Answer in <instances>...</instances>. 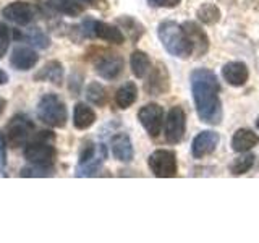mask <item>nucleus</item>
<instances>
[{"label": "nucleus", "instance_id": "nucleus-1", "mask_svg": "<svg viewBox=\"0 0 259 243\" xmlns=\"http://www.w3.org/2000/svg\"><path fill=\"white\" fill-rule=\"evenodd\" d=\"M190 83L194 105H196V112L201 122L209 125H219L222 122L224 110L222 101L219 97L221 85H219L217 75L209 68H196L191 71Z\"/></svg>", "mask_w": 259, "mask_h": 243}, {"label": "nucleus", "instance_id": "nucleus-2", "mask_svg": "<svg viewBox=\"0 0 259 243\" xmlns=\"http://www.w3.org/2000/svg\"><path fill=\"white\" fill-rule=\"evenodd\" d=\"M157 36L165 51L177 59H188L193 55V46L183 24L175 21H162L157 28Z\"/></svg>", "mask_w": 259, "mask_h": 243}, {"label": "nucleus", "instance_id": "nucleus-3", "mask_svg": "<svg viewBox=\"0 0 259 243\" xmlns=\"http://www.w3.org/2000/svg\"><path fill=\"white\" fill-rule=\"evenodd\" d=\"M55 136L51 132H40L34 140L28 141L24 148V157L28 162L40 167H54L57 151L54 148L52 141Z\"/></svg>", "mask_w": 259, "mask_h": 243}, {"label": "nucleus", "instance_id": "nucleus-4", "mask_svg": "<svg viewBox=\"0 0 259 243\" xmlns=\"http://www.w3.org/2000/svg\"><path fill=\"white\" fill-rule=\"evenodd\" d=\"M37 117L49 127L62 128L68 120L67 105L57 94H44L37 104Z\"/></svg>", "mask_w": 259, "mask_h": 243}, {"label": "nucleus", "instance_id": "nucleus-5", "mask_svg": "<svg viewBox=\"0 0 259 243\" xmlns=\"http://www.w3.org/2000/svg\"><path fill=\"white\" fill-rule=\"evenodd\" d=\"M34 124L23 113L12 117L8 122L7 130H5V138L10 143L12 148H20V146H26L29 138L34 135Z\"/></svg>", "mask_w": 259, "mask_h": 243}, {"label": "nucleus", "instance_id": "nucleus-6", "mask_svg": "<svg viewBox=\"0 0 259 243\" xmlns=\"http://www.w3.org/2000/svg\"><path fill=\"white\" fill-rule=\"evenodd\" d=\"M148 166L151 172L159 178H172L178 174L177 154L170 149L154 151L148 159Z\"/></svg>", "mask_w": 259, "mask_h": 243}, {"label": "nucleus", "instance_id": "nucleus-7", "mask_svg": "<svg viewBox=\"0 0 259 243\" xmlns=\"http://www.w3.org/2000/svg\"><path fill=\"white\" fill-rule=\"evenodd\" d=\"M81 31H83L88 37H97L110 44H123V40H125V34L121 32L120 28L112 26V24L104 23V21H97V20H86L83 23V29Z\"/></svg>", "mask_w": 259, "mask_h": 243}, {"label": "nucleus", "instance_id": "nucleus-8", "mask_svg": "<svg viewBox=\"0 0 259 243\" xmlns=\"http://www.w3.org/2000/svg\"><path fill=\"white\" fill-rule=\"evenodd\" d=\"M165 140L170 144H178L186 133V113L180 105H174L168 110L164 125Z\"/></svg>", "mask_w": 259, "mask_h": 243}, {"label": "nucleus", "instance_id": "nucleus-9", "mask_svg": "<svg viewBox=\"0 0 259 243\" xmlns=\"http://www.w3.org/2000/svg\"><path fill=\"white\" fill-rule=\"evenodd\" d=\"M138 120L151 138H157L164 127V109L156 102L146 104L138 112Z\"/></svg>", "mask_w": 259, "mask_h": 243}, {"label": "nucleus", "instance_id": "nucleus-10", "mask_svg": "<svg viewBox=\"0 0 259 243\" xmlns=\"http://www.w3.org/2000/svg\"><path fill=\"white\" fill-rule=\"evenodd\" d=\"M34 15L36 12H34V8H32V5L28 2H23V0L8 4L2 10L4 18L18 24V26H26V24H29L34 20Z\"/></svg>", "mask_w": 259, "mask_h": 243}, {"label": "nucleus", "instance_id": "nucleus-11", "mask_svg": "<svg viewBox=\"0 0 259 243\" xmlns=\"http://www.w3.org/2000/svg\"><path fill=\"white\" fill-rule=\"evenodd\" d=\"M96 71L104 79H117L123 71V59L118 54H104L96 60Z\"/></svg>", "mask_w": 259, "mask_h": 243}, {"label": "nucleus", "instance_id": "nucleus-12", "mask_svg": "<svg viewBox=\"0 0 259 243\" xmlns=\"http://www.w3.org/2000/svg\"><path fill=\"white\" fill-rule=\"evenodd\" d=\"M219 141H221V138H219V133L212 132V130H204V132L198 133L194 136V140L191 143V154L194 159H202L209 156V154H212L217 148Z\"/></svg>", "mask_w": 259, "mask_h": 243}, {"label": "nucleus", "instance_id": "nucleus-13", "mask_svg": "<svg viewBox=\"0 0 259 243\" xmlns=\"http://www.w3.org/2000/svg\"><path fill=\"white\" fill-rule=\"evenodd\" d=\"M148 81H146L144 89L148 91L151 96H162L168 91L170 88V78L165 65L159 63L157 67H151L149 73H148Z\"/></svg>", "mask_w": 259, "mask_h": 243}, {"label": "nucleus", "instance_id": "nucleus-14", "mask_svg": "<svg viewBox=\"0 0 259 243\" xmlns=\"http://www.w3.org/2000/svg\"><path fill=\"white\" fill-rule=\"evenodd\" d=\"M183 28L190 37L191 46H193V55L194 57L206 55L209 51V37L206 34V31L202 29L196 21H185Z\"/></svg>", "mask_w": 259, "mask_h": 243}, {"label": "nucleus", "instance_id": "nucleus-15", "mask_svg": "<svg viewBox=\"0 0 259 243\" xmlns=\"http://www.w3.org/2000/svg\"><path fill=\"white\" fill-rule=\"evenodd\" d=\"M222 76L230 86L240 88L243 85H246V81L249 78V70L246 67V63L233 60L224 65L222 68Z\"/></svg>", "mask_w": 259, "mask_h": 243}, {"label": "nucleus", "instance_id": "nucleus-16", "mask_svg": "<svg viewBox=\"0 0 259 243\" xmlns=\"http://www.w3.org/2000/svg\"><path fill=\"white\" fill-rule=\"evenodd\" d=\"M110 149L113 157L120 162H132L135 157V149L130 136L126 133H117L110 140Z\"/></svg>", "mask_w": 259, "mask_h": 243}, {"label": "nucleus", "instance_id": "nucleus-17", "mask_svg": "<svg viewBox=\"0 0 259 243\" xmlns=\"http://www.w3.org/2000/svg\"><path fill=\"white\" fill-rule=\"evenodd\" d=\"M39 62V55L36 51H32L31 47H15V51L10 57V63L12 67L20 70V71H26L36 67V63Z\"/></svg>", "mask_w": 259, "mask_h": 243}, {"label": "nucleus", "instance_id": "nucleus-18", "mask_svg": "<svg viewBox=\"0 0 259 243\" xmlns=\"http://www.w3.org/2000/svg\"><path fill=\"white\" fill-rule=\"evenodd\" d=\"M259 144V136L253 130L248 128H240L235 132L232 138V149L237 152H248Z\"/></svg>", "mask_w": 259, "mask_h": 243}, {"label": "nucleus", "instance_id": "nucleus-19", "mask_svg": "<svg viewBox=\"0 0 259 243\" xmlns=\"http://www.w3.org/2000/svg\"><path fill=\"white\" fill-rule=\"evenodd\" d=\"M36 81H49V83L60 86L63 81V65L59 60L47 62L42 70H39L34 75Z\"/></svg>", "mask_w": 259, "mask_h": 243}, {"label": "nucleus", "instance_id": "nucleus-20", "mask_svg": "<svg viewBox=\"0 0 259 243\" xmlns=\"http://www.w3.org/2000/svg\"><path fill=\"white\" fill-rule=\"evenodd\" d=\"M96 122V112L88 104L78 102L73 109V125L76 130H88Z\"/></svg>", "mask_w": 259, "mask_h": 243}, {"label": "nucleus", "instance_id": "nucleus-21", "mask_svg": "<svg viewBox=\"0 0 259 243\" xmlns=\"http://www.w3.org/2000/svg\"><path fill=\"white\" fill-rule=\"evenodd\" d=\"M138 99V88L133 81H126L123 86H120L115 93V104L120 109H128Z\"/></svg>", "mask_w": 259, "mask_h": 243}, {"label": "nucleus", "instance_id": "nucleus-22", "mask_svg": "<svg viewBox=\"0 0 259 243\" xmlns=\"http://www.w3.org/2000/svg\"><path fill=\"white\" fill-rule=\"evenodd\" d=\"M130 67L136 78H144L148 76V73L151 70V59L149 55L143 51H135L130 57Z\"/></svg>", "mask_w": 259, "mask_h": 243}, {"label": "nucleus", "instance_id": "nucleus-23", "mask_svg": "<svg viewBox=\"0 0 259 243\" xmlns=\"http://www.w3.org/2000/svg\"><path fill=\"white\" fill-rule=\"evenodd\" d=\"M105 157H107V149H105V146H104V148L101 149V152L97 154L94 159H91L83 166L76 167V177H94L101 170Z\"/></svg>", "mask_w": 259, "mask_h": 243}, {"label": "nucleus", "instance_id": "nucleus-24", "mask_svg": "<svg viewBox=\"0 0 259 243\" xmlns=\"http://www.w3.org/2000/svg\"><path fill=\"white\" fill-rule=\"evenodd\" d=\"M15 37L16 39H26L32 46H36L39 49H47L49 46H51V37H49L46 32L40 31L39 28L29 29V32H26V34H21V32L15 31Z\"/></svg>", "mask_w": 259, "mask_h": 243}, {"label": "nucleus", "instance_id": "nucleus-25", "mask_svg": "<svg viewBox=\"0 0 259 243\" xmlns=\"http://www.w3.org/2000/svg\"><path fill=\"white\" fill-rule=\"evenodd\" d=\"M86 99L97 105V107H104L105 104H107V91H105V88L97 83V81H93L91 85L86 88Z\"/></svg>", "mask_w": 259, "mask_h": 243}, {"label": "nucleus", "instance_id": "nucleus-26", "mask_svg": "<svg viewBox=\"0 0 259 243\" xmlns=\"http://www.w3.org/2000/svg\"><path fill=\"white\" fill-rule=\"evenodd\" d=\"M254 154H243L238 157H235L230 164V172L232 175H243L251 170V167L254 166Z\"/></svg>", "mask_w": 259, "mask_h": 243}, {"label": "nucleus", "instance_id": "nucleus-27", "mask_svg": "<svg viewBox=\"0 0 259 243\" xmlns=\"http://www.w3.org/2000/svg\"><path fill=\"white\" fill-rule=\"evenodd\" d=\"M196 16H198V20L204 24H215L221 20V10H219V7H215L214 4H204L198 8Z\"/></svg>", "mask_w": 259, "mask_h": 243}, {"label": "nucleus", "instance_id": "nucleus-28", "mask_svg": "<svg viewBox=\"0 0 259 243\" xmlns=\"http://www.w3.org/2000/svg\"><path fill=\"white\" fill-rule=\"evenodd\" d=\"M117 23L128 32V36L132 37V40H135V43L143 36V32H144L143 24L140 21H136L135 18H132V16H121V18L117 20Z\"/></svg>", "mask_w": 259, "mask_h": 243}, {"label": "nucleus", "instance_id": "nucleus-29", "mask_svg": "<svg viewBox=\"0 0 259 243\" xmlns=\"http://www.w3.org/2000/svg\"><path fill=\"white\" fill-rule=\"evenodd\" d=\"M52 5L55 10H59L68 16H78L83 12V7L79 5V2H75V0H54Z\"/></svg>", "mask_w": 259, "mask_h": 243}, {"label": "nucleus", "instance_id": "nucleus-30", "mask_svg": "<svg viewBox=\"0 0 259 243\" xmlns=\"http://www.w3.org/2000/svg\"><path fill=\"white\" fill-rule=\"evenodd\" d=\"M52 170L54 167H40V166H34L31 164L29 167H23L20 177H37V178H42V177H51L52 175Z\"/></svg>", "mask_w": 259, "mask_h": 243}, {"label": "nucleus", "instance_id": "nucleus-31", "mask_svg": "<svg viewBox=\"0 0 259 243\" xmlns=\"http://www.w3.org/2000/svg\"><path fill=\"white\" fill-rule=\"evenodd\" d=\"M10 28L7 26L5 23L0 21V59L5 55V52L8 51V46H10Z\"/></svg>", "mask_w": 259, "mask_h": 243}, {"label": "nucleus", "instance_id": "nucleus-32", "mask_svg": "<svg viewBox=\"0 0 259 243\" xmlns=\"http://www.w3.org/2000/svg\"><path fill=\"white\" fill-rule=\"evenodd\" d=\"M7 167V144H5V136L0 132V174L5 172Z\"/></svg>", "mask_w": 259, "mask_h": 243}, {"label": "nucleus", "instance_id": "nucleus-33", "mask_svg": "<svg viewBox=\"0 0 259 243\" xmlns=\"http://www.w3.org/2000/svg\"><path fill=\"white\" fill-rule=\"evenodd\" d=\"M148 2L154 7H164V8H174L180 5L182 0H148Z\"/></svg>", "mask_w": 259, "mask_h": 243}, {"label": "nucleus", "instance_id": "nucleus-34", "mask_svg": "<svg viewBox=\"0 0 259 243\" xmlns=\"http://www.w3.org/2000/svg\"><path fill=\"white\" fill-rule=\"evenodd\" d=\"M7 83H8V75H7L4 70H0V86L7 85Z\"/></svg>", "mask_w": 259, "mask_h": 243}, {"label": "nucleus", "instance_id": "nucleus-35", "mask_svg": "<svg viewBox=\"0 0 259 243\" xmlns=\"http://www.w3.org/2000/svg\"><path fill=\"white\" fill-rule=\"evenodd\" d=\"M5 107H7V101L4 99V97H0V115L5 112Z\"/></svg>", "mask_w": 259, "mask_h": 243}, {"label": "nucleus", "instance_id": "nucleus-36", "mask_svg": "<svg viewBox=\"0 0 259 243\" xmlns=\"http://www.w3.org/2000/svg\"><path fill=\"white\" fill-rule=\"evenodd\" d=\"M75 2H79V4H93L94 0H75Z\"/></svg>", "mask_w": 259, "mask_h": 243}, {"label": "nucleus", "instance_id": "nucleus-37", "mask_svg": "<svg viewBox=\"0 0 259 243\" xmlns=\"http://www.w3.org/2000/svg\"><path fill=\"white\" fill-rule=\"evenodd\" d=\"M256 127H257V130H259V115H257V120H256Z\"/></svg>", "mask_w": 259, "mask_h": 243}]
</instances>
